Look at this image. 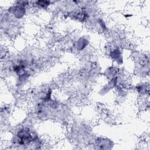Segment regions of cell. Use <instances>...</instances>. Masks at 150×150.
Masks as SVG:
<instances>
[{"label": "cell", "mask_w": 150, "mask_h": 150, "mask_svg": "<svg viewBox=\"0 0 150 150\" xmlns=\"http://www.w3.org/2000/svg\"><path fill=\"white\" fill-rule=\"evenodd\" d=\"M86 42H87V40L84 38H81L80 39H79L76 42V43H75L76 48L79 51L83 50L87 45V43Z\"/></svg>", "instance_id": "cell-5"}, {"label": "cell", "mask_w": 150, "mask_h": 150, "mask_svg": "<svg viewBox=\"0 0 150 150\" xmlns=\"http://www.w3.org/2000/svg\"><path fill=\"white\" fill-rule=\"evenodd\" d=\"M110 47H111L109 49L108 54L112 60L118 64H121L122 63V54L120 47L117 45H114Z\"/></svg>", "instance_id": "cell-2"}, {"label": "cell", "mask_w": 150, "mask_h": 150, "mask_svg": "<svg viewBox=\"0 0 150 150\" xmlns=\"http://www.w3.org/2000/svg\"><path fill=\"white\" fill-rule=\"evenodd\" d=\"M33 4L37 8L45 9L48 8V7L51 4H52V2L47 1H38L35 2H33Z\"/></svg>", "instance_id": "cell-4"}, {"label": "cell", "mask_w": 150, "mask_h": 150, "mask_svg": "<svg viewBox=\"0 0 150 150\" xmlns=\"http://www.w3.org/2000/svg\"><path fill=\"white\" fill-rule=\"evenodd\" d=\"M13 144L15 146H22V148H39L38 145L40 146L42 141L40 139L38 133L33 128L28 126L23 125L19 127L14 132Z\"/></svg>", "instance_id": "cell-1"}, {"label": "cell", "mask_w": 150, "mask_h": 150, "mask_svg": "<svg viewBox=\"0 0 150 150\" xmlns=\"http://www.w3.org/2000/svg\"><path fill=\"white\" fill-rule=\"evenodd\" d=\"M137 93L141 95V96H145L149 94V84H146V82H141L138 83L135 87Z\"/></svg>", "instance_id": "cell-3"}]
</instances>
